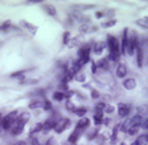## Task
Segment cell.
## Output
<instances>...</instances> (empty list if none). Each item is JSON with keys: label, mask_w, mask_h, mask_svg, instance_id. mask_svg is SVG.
Instances as JSON below:
<instances>
[{"label": "cell", "mask_w": 148, "mask_h": 145, "mask_svg": "<svg viewBox=\"0 0 148 145\" xmlns=\"http://www.w3.org/2000/svg\"><path fill=\"white\" fill-rule=\"evenodd\" d=\"M116 19L115 18H111V19H108V21H106L104 23H101V27L102 28H111V27H115L116 26Z\"/></svg>", "instance_id": "cell-28"}, {"label": "cell", "mask_w": 148, "mask_h": 145, "mask_svg": "<svg viewBox=\"0 0 148 145\" xmlns=\"http://www.w3.org/2000/svg\"><path fill=\"white\" fill-rule=\"evenodd\" d=\"M122 87L127 91H132L136 87V80L133 77H126L122 80Z\"/></svg>", "instance_id": "cell-9"}, {"label": "cell", "mask_w": 148, "mask_h": 145, "mask_svg": "<svg viewBox=\"0 0 148 145\" xmlns=\"http://www.w3.org/2000/svg\"><path fill=\"white\" fill-rule=\"evenodd\" d=\"M86 113H88V108H86V107H84V106H81V107H76V109L73 110V114L77 116L79 118L85 117V116H86Z\"/></svg>", "instance_id": "cell-19"}, {"label": "cell", "mask_w": 148, "mask_h": 145, "mask_svg": "<svg viewBox=\"0 0 148 145\" xmlns=\"http://www.w3.org/2000/svg\"><path fill=\"white\" fill-rule=\"evenodd\" d=\"M73 80H75L76 82H81V84H84L85 80H86V75H85L82 71H80V72H77L76 75H73Z\"/></svg>", "instance_id": "cell-26"}, {"label": "cell", "mask_w": 148, "mask_h": 145, "mask_svg": "<svg viewBox=\"0 0 148 145\" xmlns=\"http://www.w3.org/2000/svg\"><path fill=\"white\" fill-rule=\"evenodd\" d=\"M64 108H66L68 112H72V113H73V110L76 109L75 104L72 103V100H71V99H67V100H66V106H64Z\"/></svg>", "instance_id": "cell-34"}, {"label": "cell", "mask_w": 148, "mask_h": 145, "mask_svg": "<svg viewBox=\"0 0 148 145\" xmlns=\"http://www.w3.org/2000/svg\"><path fill=\"white\" fill-rule=\"evenodd\" d=\"M44 12L48 14V16H52V17H56L57 16V9L53 4H42L41 5Z\"/></svg>", "instance_id": "cell-16"}, {"label": "cell", "mask_w": 148, "mask_h": 145, "mask_svg": "<svg viewBox=\"0 0 148 145\" xmlns=\"http://www.w3.org/2000/svg\"><path fill=\"white\" fill-rule=\"evenodd\" d=\"M28 4H38V3H44L42 0H28Z\"/></svg>", "instance_id": "cell-46"}, {"label": "cell", "mask_w": 148, "mask_h": 145, "mask_svg": "<svg viewBox=\"0 0 148 145\" xmlns=\"http://www.w3.org/2000/svg\"><path fill=\"white\" fill-rule=\"evenodd\" d=\"M9 28H12V23H10V21H5L4 23L0 25V31H1V32H8Z\"/></svg>", "instance_id": "cell-32"}, {"label": "cell", "mask_w": 148, "mask_h": 145, "mask_svg": "<svg viewBox=\"0 0 148 145\" xmlns=\"http://www.w3.org/2000/svg\"><path fill=\"white\" fill-rule=\"evenodd\" d=\"M106 45L108 48V52H110V55H108L107 58L112 62H119V59H120V57H121L120 41H119V39L113 35H107Z\"/></svg>", "instance_id": "cell-1"}, {"label": "cell", "mask_w": 148, "mask_h": 145, "mask_svg": "<svg viewBox=\"0 0 148 145\" xmlns=\"http://www.w3.org/2000/svg\"><path fill=\"white\" fill-rule=\"evenodd\" d=\"M135 25L138 27H140V28H143V30H147L148 31V22L144 18H138L135 21Z\"/></svg>", "instance_id": "cell-29"}, {"label": "cell", "mask_w": 148, "mask_h": 145, "mask_svg": "<svg viewBox=\"0 0 148 145\" xmlns=\"http://www.w3.org/2000/svg\"><path fill=\"white\" fill-rule=\"evenodd\" d=\"M90 54H92V45L90 44H85L80 46L77 52V57L79 58H89Z\"/></svg>", "instance_id": "cell-10"}, {"label": "cell", "mask_w": 148, "mask_h": 145, "mask_svg": "<svg viewBox=\"0 0 148 145\" xmlns=\"http://www.w3.org/2000/svg\"><path fill=\"white\" fill-rule=\"evenodd\" d=\"M3 117H4V116H3L1 113H0V129H1V121H3Z\"/></svg>", "instance_id": "cell-48"}, {"label": "cell", "mask_w": 148, "mask_h": 145, "mask_svg": "<svg viewBox=\"0 0 148 145\" xmlns=\"http://www.w3.org/2000/svg\"><path fill=\"white\" fill-rule=\"evenodd\" d=\"M132 112V104L129 103H119L117 104V114L120 118H127Z\"/></svg>", "instance_id": "cell-6"}, {"label": "cell", "mask_w": 148, "mask_h": 145, "mask_svg": "<svg viewBox=\"0 0 148 145\" xmlns=\"http://www.w3.org/2000/svg\"><path fill=\"white\" fill-rule=\"evenodd\" d=\"M121 145H125V143H122V144H121Z\"/></svg>", "instance_id": "cell-52"}, {"label": "cell", "mask_w": 148, "mask_h": 145, "mask_svg": "<svg viewBox=\"0 0 148 145\" xmlns=\"http://www.w3.org/2000/svg\"><path fill=\"white\" fill-rule=\"evenodd\" d=\"M59 118H57L56 116H50L49 118H47L44 122H42V132H49L56 127L57 122H58Z\"/></svg>", "instance_id": "cell-7"}, {"label": "cell", "mask_w": 148, "mask_h": 145, "mask_svg": "<svg viewBox=\"0 0 148 145\" xmlns=\"http://www.w3.org/2000/svg\"><path fill=\"white\" fill-rule=\"evenodd\" d=\"M135 114H138L139 117L142 118H147L148 116V106L147 104H140V106H138L135 108Z\"/></svg>", "instance_id": "cell-15"}, {"label": "cell", "mask_w": 148, "mask_h": 145, "mask_svg": "<svg viewBox=\"0 0 148 145\" xmlns=\"http://www.w3.org/2000/svg\"><path fill=\"white\" fill-rule=\"evenodd\" d=\"M119 131H120V123H117L115 126V129H113V131H112V135H111V141H116V139H117V133Z\"/></svg>", "instance_id": "cell-33"}, {"label": "cell", "mask_w": 148, "mask_h": 145, "mask_svg": "<svg viewBox=\"0 0 148 145\" xmlns=\"http://www.w3.org/2000/svg\"><path fill=\"white\" fill-rule=\"evenodd\" d=\"M30 109H38V108H42V101L41 100H32L28 104Z\"/></svg>", "instance_id": "cell-30"}, {"label": "cell", "mask_w": 148, "mask_h": 145, "mask_svg": "<svg viewBox=\"0 0 148 145\" xmlns=\"http://www.w3.org/2000/svg\"><path fill=\"white\" fill-rule=\"evenodd\" d=\"M106 104H107L106 101H99V103H97L95 107H94V112H103Z\"/></svg>", "instance_id": "cell-35"}, {"label": "cell", "mask_w": 148, "mask_h": 145, "mask_svg": "<svg viewBox=\"0 0 148 145\" xmlns=\"http://www.w3.org/2000/svg\"><path fill=\"white\" fill-rule=\"evenodd\" d=\"M130 145H136V143H135V141H133V143L130 144Z\"/></svg>", "instance_id": "cell-50"}, {"label": "cell", "mask_w": 148, "mask_h": 145, "mask_svg": "<svg viewBox=\"0 0 148 145\" xmlns=\"http://www.w3.org/2000/svg\"><path fill=\"white\" fill-rule=\"evenodd\" d=\"M139 129H140V127H138V126L130 127V129L127 130V132H126V133H129L130 136H135V135H138V132H139Z\"/></svg>", "instance_id": "cell-38"}, {"label": "cell", "mask_w": 148, "mask_h": 145, "mask_svg": "<svg viewBox=\"0 0 148 145\" xmlns=\"http://www.w3.org/2000/svg\"><path fill=\"white\" fill-rule=\"evenodd\" d=\"M13 145H27V144H26V141H17V143Z\"/></svg>", "instance_id": "cell-47"}, {"label": "cell", "mask_w": 148, "mask_h": 145, "mask_svg": "<svg viewBox=\"0 0 148 145\" xmlns=\"http://www.w3.org/2000/svg\"><path fill=\"white\" fill-rule=\"evenodd\" d=\"M70 40H71L70 31H66V32H63V36H62V42H63V45H67L68 42H70Z\"/></svg>", "instance_id": "cell-36"}, {"label": "cell", "mask_w": 148, "mask_h": 145, "mask_svg": "<svg viewBox=\"0 0 148 145\" xmlns=\"http://www.w3.org/2000/svg\"><path fill=\"white\" fill-rule=\"evenodd\" d=\"M127 76V67L125 63H119L117 64V68H116V77L124 80L126 78Z\"/></svg>", "instance_id": "cell-12"}, {"label": "cell", "mask_w": 148, "mask_h": 145, "mask_svg": "<svg viewBox=\"0 0 148 145\" xmlns=\"http://www.w3.org/2000/svg\"><path fill=\"white\" fill-rule=\"evenodd\" d=\"M106 46L107 45H106L104 41H98V42H95L94 45H92V52L94 53L95 55H101V54L103 53V50H104Z\"/></svg>", "instance_id": "cell-14"}, {"label": "cell", "mask_w": 148, "mask_h": 145, "mask_svg": "<svg viewBox=\"0 0 148 145\" xmlns=\"http://www.w3.org/2000/svg\"><path fill=\"white\" fill-rule=\"evenodd\" d=\"M82 135H84V132H82V131H80V130H77V129H73V131L71 132L70 136H68V140L67 141L71 145H75L79 140H80V138Z\"/></svg>", "instance_id": "cell-11"}, {"label": "cell", "mask_w": 148, "mask_h": 145, "mask_svg": "<svg viewBox=\"0 0 148 145\" xmlns=\"http://www.w3.org/2000/svg\"><path fill=\"white\" fill-rule=\"evenodd\" d=\"M75 129L80 130V131H82V132H86V130L90 129V119L88 118V117L80 118V119L77 121V123H76Z\"/></svg>", "instance_id": "cell-8"}, {"label": "cell", "mask_w": 148, "mask_h": 145, "mask_svg": "<svg viewBox=\"0 0 148 145\" xmlns=\"http://www.w3.org/2000/svg\"><path fill=\"white\" fill-rule=\"evenodd\" d=\"M79 40H80V36L79 37H75V39H71L70 40V42H68V48H72V46H76V45H79L77 42H79Z\"/></svg>", "instance_id": "cell-41"}, {"label": "cell", "mask_w": 148, "mask_h": 145, "mask_svg": "<svg viewBox=\"0 0 148 145\" xmlns=\"http://www.w3.org/2000/svg\"><path fill=\"white\" fill-rule=\"evenodd\" d=\"M90 98L92 99H99L101 98V93H99L97 89H92L90 90Z\"/></svg>", "instance_id": "cell-40"}, {"label": "cell", "mask_w": 148, "mask_h": 145, "mask_svg": "<svg viewBox=\"0 0 148 145\" xmlns=\"http://www.w3.org/2000/svg\"><path fill=\"white\" fill-rule=\"evenodd\" d=\"M93 121H94V125H95V126H101V125H103L104 113H103V112H94V116H93Z\"/></svg>", "instance_id": "cell-17"}, {"label": "cell", "mask_w": 148, "mask_h": 145, "mask_svg": "<svg viewBox=\"0 0 148 145\" xmlns=\"http://www.w3.org/2000/svg\"><path fill=\"white\" fill-rule=\"evenodd\" d=\"M75 8L81 9V10H86V9H92V8H94V5H75Z\"/></svg>", "instance_id": "cell-42"}, {"label": "cell", "mask_w": 148, "mask_h": 145, "mask_svg": "<svg viewBox=\"0 0 148 145\" xmlns=\"http://www.w3.org/2000/svg\"><path fill=\"white\" fill-rule=\"evenodd\" d=\"M115 112V107L113 106H110V104H106V107H104V109H103V113L104 114H112V113Z\"/></svg>", "instance_id": "cell-37"}, {"label": "cell", "mask_w": 148, "mask_h": 145, "mask_svg": "<svg viewBox=\"0 0 148 145\" xmlns=\"http://www.w3.org/2000/svg\"><path fill=\"white\" fill-rule=\"evenodd\" d=\"M139 45V41H138V35H136L135 31H133L132 33H129V39H127V49H126V54L127 55H134L135 53V49Z\"/></svg>", "instance_id": "cell-4"}, {"label": "cell", "mask_w": 148, "mask_h": 145, "mask_svg": "<svg viewBox=\"0 0 148 145\" xmlns=\"http://www.w3.org/2000/svg\"><path fill=\"white\" fill-rule=\"evenodd\" d=\"M28 71H31V69H23V71H17V72H13L12 75H10V77L12 78H21V80H23L25 78V75L28 72Z\"/></svg>", "instance_id": "cell-25"}, {"label": "cell", "mask_w": 148, "mask_h": 145, "mask_svg": "<svg viewBox=\"0 0 148 145\" xmlns=\"http://www.w3.org/2000/svg\"><path fill=\"white\" fill-rule=\"evenodd\" d=\"M42 109H44L45 112H50V110L53 109L52 101L48 100V99H44V100H42Z\"/></svg>", "instance_id": "cell-31"}, {"label": "cell", "mask_w": 148, "mask_h": 145, "mask_svg": "<svg viewBox=\"0 0 148 145\" xmlns=\"http://www.w3.org/2000/svg\"><path fill=\"white\" fill-rule=\"evenodd\" d=\"M38 82H39L38 78H23V80H19V84L25 85V86H27V85H35V84H38Z\"/></svg>", "instance_id": "cell-27"}, {"label": "cell", "mask_w": 148, "mask_h": 145, "mask_svg": "<svg viewBox=\"0 0 148 145\" xmlns=\"http://www.w3.org/2000/svg\"><path fill=\"white\" fill-rule=\"evenodd\" d=\"M97 67L101 68V69H104V71H108V68H110V59L108 58H102L99 59L98 62H95Z\"/></svg>", "instance_id": "cell-18"}, {"label": "cell", "mask_w": 148, "mask_h": 145, "mask_svg": "<svg viewBox=\"0 0 148 145\" xmlns=\"http://www.w3.org/2000/svg\"><path fill=\"white\" fill-rule=\"evenodd\" d=\"M28 119H30V114H28L27 112H22L21 114L17 117L16 121L12 123V126H10V129H9L10 135H13V136L21 135V133L23 132L25 126H26V123L28 122Z\"/></svg>", "instance_id": "cell-2"}, {"label": "cell", "mask_w": 148, "mask_h": 145, "mask_svg": "<svg viewBox=\"0 0 148 145\" xmlns=\"http://www.w3.org/2000/svg\"><path fill=\"white\" fill-rule=\"evenodd\" d=\"M88 30H89V25H88V23H81V26L79 27V32H80L81 35L86 33V32H88Z\"/></svg>", "instance_id": "cell-39"}, {"label": "cell", "mask_w": 148, "mask_h": 145, "mask_svg": "<svg viewBox=\"0 0 148 145\" xmlns=\"http://www.w3.org/2000/svg\"><path fill=\"white\" fill-rule=\"evenodd\" d=\"M144 19H146V21L148 22V16H146V17H144Z\"/></svg>", "instance_id": "cell-49"}, {"label": "cell", "mask_w": 148, "mask_h": 145, "mask_svg": "<svg viewBox=\"0 0 148 145\" xmlns=\"http://www.w3.org/2000/svg\"><path fill=\"white\" fill-rule=\"evenodd\" d=\"M1 44H3V42H1V41H0V46H1Z\"/></svg>", "instance_id": "cell-51"}, {"label": "cell", "mask_w": 148, "mask_h": 145, "mask_svg": "<svg viewBox=\"0 0 148 145\" xmlns=\"http://www.w3.org/2000/svg\"><path fill=\"white\" fill-rule=\"evenodd\" d=\"M19 114H21V110L16 109V110H12V112H9L7 116H4V117H3V121H1V129L5 130V131H9L12 123L16 121L17 117H18Z\"/></svg>", "instance_id": "cell-3"}, {"label": "cell", "mask_w": 148, "mask_h": 145, "mask_svg": "<svg viewBox=\"0 0 148 145\" xmlns=\"http://www.w3.org/2000/svg\"><path fill=\"white\" fill-rule=\"evenodd\" d=\"M136 145H148V133H142L138 135V138L135 139Z\"/></svg>", "instance_id": "cell-21"}, {"label": "cell", "mask_w": 148, "mask_h": 145, "mask_svg": "<svg viewBox=\"0 0 148 145\" xmlns=\"http://www.w3.org/2000/svg\"><path fill=\"white\" fill-rule=\"evenodd\" d=\"M41 131H42V122H39V123H36L35 126L30 130V139L32 138L34 135H36V133H39Z\"/></svg>", "instance_id": "cell-22"}, {"label": "cell", "mask_w": 148, "mask_h": 145, "mask_svg": "<svg viewBox=\"0 0 148 145\" xmlns=\"http://www.w3.org/2000/svg\"><path fill=\"white\" fill-rule=\"evenodd\" d=\"M135 57H136V66L138 68H143L144 66V53L142 46H138L135 49Z\"/></svg>", "instance_id": "cell-13"}, {"label": "cell", "mask_w": 148, "mask_h": 145, "mask_svg": "<svg viewBox=\"0 0 148 145\" xmlns=\"http://www.w3.org/2000/svg\"><path fill=\"white\" fill-rule=\"evenodd\" d=\"M19 23H21V26H23L25 28H27V30L30 31V32L32 33V35H35V32L38 31V27L32 26V25H30V23H28V22H26V21H21Z\"/></svg>", "instance_id": "cell-24"}, {"label": "cell", "mask_w": 148, "mask_h": 145, "mask_svg": "<svg viewBox=\"0 0 148 145\" xmlns=\"http://www.w3.org/2000/svg\"><path fill=\"white\" fill-rule=\"evenodd\" d=\"M71 123H72V122H71L70 118H67V117L59 118L58 122H57V125H56V127L53 129V131L56 133H62V132H64L68 127L71 126Z\"/></svg>", "instance_id": "cell-5"}, {"label": "cell", "mask_w": 148, "mask_h": 145, "mask_svg": "<svg viewBox=\"0 0 148 145\" xmlns=\"http://www.w3.org/2000/svg\"><path fill=\"white\" fill-rule=\"evenodd\" d=\"M97 69H98V67H97V64L93 62V63H92V73H93V75H95V73H97Z\"/></svg>", "instance_id": "cell-45"}, {"label": "cell", "mask_w": 148, "mask_h": 145, "mask_svg": "<svg viewBox=\"0 0 148 145\" xmlns=\"http://www.w3.org/2000/svg\"><path fill=\"white\" fill-rule=\"evenodd\" d=\"M94 16H95V18L101 19V18H103V17H104V12H97Z\"/></svg>", "instance_id": "cell-44"}, {"label": "cell", "mask_w": 148, "mask_h": 145, "mask_svg": "<svg viewBox=\"0 0 148 145\" xmlns=\"http://www.w3.org/2000/svg\"><path fill=\"white\" fill-rule=\"evenodd\" d=\"M53 99L56 101H63L66 99V93H62V91H54L53 93Z\"/></svg>", "instance_id": "cell-23"}, {"label": "cell", "mask_w": 148, "mask_h": 145, "mask_svg": "<svg viewBox=\"0 0 148 145\" xmlns=\"http://www.w3.org/2000/svg\"><path fill=\"white\" fill-rule=\"evenodd\" d=\"M140 129H143V130H148V117H147V118H144L143 121H142Z\"/></svg>", "instance_id": "cell-43"}, {"label": "cell", "mask_w": 148, "mask_h": 145, "mask_svg": "<svg viewBox=\"0 0 148 145\" xmlns=\"http://www.w3.org/2000/svg\"><path fill=\"white\" fill-rule=\"evenodd\" d=\"M89 131L86 133V139L88 140H94V139L98 136V132H99V126H95L94 129H88Z\"/></svg>", "instance_id": "cell-20"}]
</instances>
